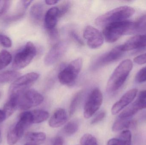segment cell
<instances>
[{"label":"cell","mask_w":146,"mask_h":145,"mask_svg":"<svg viewBox=\"0 0 146 145\" xmlns=\"http://www.w3.org/2000/svg\"><path fill=\"white\" fill-rule=\"evenodd\" d=\"M32 2V1H21L20 3L23 7L27 9Z\"/></svg>","instance_id":"40"},{"label":"cell","mask_w":146,"mask_h":145,"mask_svg":"<svg viewBox=\"0 0 146 145\" xmlns=\"http://www.w3.org/2000/svg\"><path fill=\"white\" fill-rule=\"evenodd\" d=\"M138 92V89H133L126 92L120 100L113 105L111 110L112 115L117 114L129 105L134 100Z\"/></svg>","instance_id":"12"},{"label":"cell","mask_w":146,"mask_h":145,"mask_svg":"<svg viewBox=\"0 0 146 145\" xmlns=\"http://www.w3.org/2000/svg\"><path fill=\"white\" fill-rule=\"evenodd\" d=\"M31 112L32 116L33 124L41 123L47 120L49 116L48 112L43 110H34Z\"/></svg>","instance_id":"21"},{"label":"cell","mask_w":146,"mask_h":145,"mask_svg":"<svg viewBox=\"0 0 146 145\" xmlns=\"http://www.w3.org/2000/svg\"><path fill=\"white\" fill-rule=\"evenodd\" d=\"M2 142L1 133V129H0V144Z\"/></svg>","instance_id":"43"},{"label":"cell","mask_w":146,"mask_h":145,"mask_svg":"<svg viewBox=\"0 0 146 145\" xmlns=\"http://www.w3.org/2000/svg\"><path fill=\"white\" fill-rule=\"evenodd\" d=\"M106 116V112L105 111H102L98 114L91 121L92 124H95L102 121L104 118Z\"/></svg>","instance_id":"34"},{"label":"cell","mask_w":146,"mask_h":145,"mask_svg":"<svg viewBox=\"0 0 146 145\" xmlns=\"http://www.w3.org/2000/svg\"><path fill=\"white\" fill-rule=\"evenodd\" d=\"M124 52L122 45L117 46L110 51L98 57L92 65V69H97L117 61L122 56Z\"/></svg>","instance_id":"9"},{"label":"cell","mask_w":146,"mask_h":145,"mask_svg":"<svg viewBox=\"0 0 146 145\" xmlns=\"http://www.w3.org/2000/svg\"><path fill=\"white\" fill-rule=\"evenodd\" d=\"M119 138L126 145H131L132 141V134L128 130L122 131L119 136Z\"/></svg>","instance_id":"29"},{"label":"cell","mask_w":146,"mask_h":145,"mask_svg":"<svg viewBox=\"0 0 146 145\" xmlns=\"http://www.w3.org/2000/svg\"><path fill=\"white\" fill-rule=\"evenodd\" d=\"M13 60L12 54L6 50L0 52V71L7 66Z\"/></svg>","instance_id":"23"},{"label":"cell","mask_w":146,"mask_h":145,"mask_svg":"<svg viewBox=\"0 0 146 145\" xmlns=\"http://www.w3.org/2000/svg\"><path fill=\"white\" fill-rule=\"evenodd\" d=\"M107 145H126L119 138H112L107 143Z\"/></svg>","instance_id":"38"},{"label":"cell","mask_w":146,"mask_h":145,"mask_svg":"<svg viewBox=\"0 0 146 145\" xmlns=\"http://www.w3.org/2000/svg\"><path fill=\"white\" fill-rule=\"evenodd\" d=\"M134 61L138 64L142 65L146 64V52L135 57L134 59Z\"/></svg>","instance_id":"35"},{"label":"cell","mask_w":146,"mask_h":145,"mask_svg":"<svg viewBox=\"0 0 146 145\" xmlns=\"http://www.w3.org/2000/svg\"><path fill=\"white\" fill-rule=\"evenodd\" d=\"M82 94L83 92L80 91L76 94L73 97L69 106V113L70 116L73 115L77 110L81 100Z\"/></svg>","instance_id":"25"},{"label":"cell","mask_w":146,"mask_h":145,"mask_svg":"<svg viewBox=\"0 0 146 145\" xmlns=\"http://www.w3.org/2000/svg\"><path fill=\"white\" fill-rule=\"evenodd\" d=\"M70 34H71V36L72 37L79 45H83L84 43H83V41H82V39L80 38V37L79 36V35H77V33H76L75 31H72L70 32Z\"/></svg>","instance_id":"39"},{"label":"cell","mask_w":146,"mask_h":145,"mask_svg":"<svg viewBox=\"0 0 146 145\" xmlns=\"http://www.w3.org/2000/svg\"><path fill=\"white\" fill-rule=\"evenodd\" d=\"M25 145H29L27 144H25Z\"/></svg>","instance_id":"45"},{"label":"cell","mask_w":146,"mask_h":145,"mask_svg":"<svg viewBox=\"0 0 146 145\" xmlns=\"http://www.w3.org/2000/svg\"><path fill=\"white\" fill-rule=\"evenodd\" d=\"M36 49L34 44L31 42H28L25 47L15 56L13 69L18 70L26 67L32 61L36 54Z\"/></svg>","instance_id":"5"},{"label":"cell","mask_w":146,"mask_h":145,"mask_svg":"<svg viewBox=\"0 0 146 145\" xmlns=\"http://www.w3.org/2000/svg\"><path fill=\"white\" fill-rule=\"evenodd\" d=\"M68 43L66 41H60L53 45L44 58V62L47 66L54 64L66 52Z\"/></svg>","instance_id":"11"},{"label":"cell","mask_w":146,"mask_h":145,"mask_svg":"<svg viewBox=\"0 0 146 145\" xmlns=\"http://www.w3.org/2000/svg\"><path fill=\"white\" fill-rule=\"evenodd\" d=\"M135 12L134 9L129 6L118 7L99 16L95 20V24L100 27L104 28L112 23L127 20Z\"/></svg>","instance_id":"1"},{"label":"cell","mask_w":146,"mask_h":145,"mask_svg":"<svg viewBox=\"0 0 146 145\" xmlns=\"http://www.w3.org/2000/svg\"><path fill=\"white\" fill-rule=\"evenodd\" d=\"M46 139V135L42 132H28L25 136L26 144L29 145L42 144Z\"/></svg>","instance_id":"18"},{"label":"cell","mask_w":146,"mask_h":145,"mask_svg":"<svg viewBox=\"0 0 146 145\" xmlns=\"http://www.w3.org/2000/svg\"><path fill=\"white\" fill-rule=\"evenodd\" d=\"M1 93L0 92V98H1Z\"/></svg>","instance_id":"44"},{"label":"cell","mask_w":146,"mask_h":145,"mask_svg":"<svg viewBox=\"0 0 146 145\" xmlns=\"http://www.w3.org/2000/svg\"><path fill=\"white\" fill-rule=\"evenodd\" d=\"M48 31L50 41H53L57 39L58 36V32L55 28Z\"/></svg>","instance_id":"36"},{"label":"cell","mask_w":146,"mask_h":145,"mask_svg":"<svg viewBox=\"0 0 146 145\" xmlns=\"http://www.w3.org/2000/svg\"><path fill=\"white\" fill-rule=\"evenodd\" d=\"M7 118L6 115L3 110H0V123L3 122Z\"/></svg>","instance_id":"41"},{"label":"cell","mask_w":146,"mask_h":145,"mask_svg":"<svg viewBox=\"0 0 146 145\" xmlns=\"http://www.w3.org/2000/svg\"><path fill=\"white\" fill-rule=\"evenodd\" d=\"M146 31V14L139 18L135 22H133L129 34L143 33Z\"/></svg>","instance_id":"20"},{"label":"cell","mask_w":146,"mask_h":145,"mask_svg":"<svg viewBox=\"0 0 146 145\" xmlns=\"http://www.w3.org/2000/svg\"><path fill=\"white\" fill-rule=\"evenodd\" d=\"M122 45L124 52L146 47V35H139L129 39Z\"/></svg>","instance_id":"13"},{"label":"cell","mask_w":146,"mask_h":145,"mask_svg":"<svg viewBox=\"0 0 146 145\" xmlns=\"http://www.w3.org/2000/svg\"><path fill=\"white\" fill-rule=\"evenodd\" d=\"M59 18L58 8L54 7L50 9L44 16V26L46 29L49 30L55 28Z\"/></svg>","instance_id":"15"},{"label":"cell","mask_w":146,"mask_h":145,"mask_svg":"<svg viewBox=\"0 0 146 145\" xmlns=\"http://www.w3.org/2000/svg\"><path fill=\"white\" fill-rule=\"evenodd\" d=\"M59 1H53V0H47L45 1L46 4L48 5H54L56 4Z\"/></svg>","instance_id":"42"},{"label":"cell","mask_w":146,"mask_h":145,"mask_svg":"<svg viewBox=\"0 0 146 145\" xmlns=\"http://www.w3.org/2000/svg\"><path fill=\"white\" fill-rule=\"evenodd\" d=\"M134 102L139 110L146 109V90L139 93L137 100Z\"/></svg>","instance_id":"28"},{"label":"cell","mask_w":146,"mask_h":145,"mask_svg":"<svg viewBox=\"0 0 146 145\" xmlns=\"http://www.w3.org/2000/svg\"><path fill=\"white\" fill-rule=\"evenodd\" d=\"M139 110L138 106L134 102L127 108L125 109L118 116V117L121 118H130L137 113Z\"/></svg>","instance_id":"26"},{"label":"cell","mask_w":146,"mask_h":145,"mask_svg":"<svg viewBox=\"0 0 146 145\" xmlns=\"http://www.w3.org/2000/svg\"><path fill=\"white\" fill-rule=\"evenodd\" d=\"M71 6V3L69 1H66L61 5L60 8H58L59 10L60 18L62 17L69 10Z\"/></svg>","instance_id":"33"},{"label":"cell","mask_w":146,"mask_h":145,"mask_svg":"<svg viewBox=\"0 0 146 145\" xmlns=\"http://www.w3.org/2000/svg\"><path fill=\"white\" fill-rule=\"evenodd\" d=\"M135 81L138 83L146 81V66L140 70L135 76Z\"/></svg>","instance_id":"31"},{"label":"cell","mask_w":146,"mask_h":145,"mask_svg":"<svg viewBox=\"0 0 146 145\" xmlns=\"http://www.w3.org/2000/svg\"><path fill=\"white\" fill-rule=\"evenodd\" d=\"M67 120V114L66 110L62 108H59L55 111L50 117L49 125L51 127H59L66 123Z\"/></svg>","instance_id":"14"},{"label":"cell","mask_w":146,"mask_h":145,"mask_svg":"<svg viewBox=\"0 0 146 145\" xmlns=\"http://www.w3.org/2000/svg\"><path fill=\"white\" fill-rule=\"evenodd\" d=\"M81 145H98L96 138L90 134H86L80 139Z\"/></svg>","instance_id":"27"},{"label":"cell","mask_w":146,"mask_h":145,"mask_svg":"<svg viewBox=\"0 0 146 145\" xmlns=\"http://www.w3.org/2000/svg\"><path fill=\"white\" fill-rule=\"evenodd\" d=\"M136 122L130 118H121L118 117L112 127L113 132H117L126 129L134 127Z\"/></svg>","instance_id":"17"},{"label":"cell","mask_w":146,"mask_h":145,"mask_svg":"<svg viewBox=\"0 0 146 145\" xmlns=\"http://www.w3.org/2000/svg\"><path fill=\"white\" fill-rule=\"evenodd\" d=\"M21 73L16 71H7L0 73V83L13 82L20 77Z\"/></svg>","instance_id":"22"},{"label":"cell","mask_w":146,"mask_h":145,"mask_svg":"<svg viewBox=\"0 0 146 145\" xmlns=\"http://www.w3.org/2000/svg\"><path fill=\"white\" fill-rule=\"evenodd\" d=\"M20 94H9V99L4 104L3 110L6 115L7 118L10 116L18 108Z\"/></svg>","instance_id":"16"},{"label":"cell","mask_w":146,"mask_h":145,"mask_svg":"<svg viewBox=\"0 0 146 145\" xmlns=\"http://www.w3.org/2000/svg\"><path fill=\"white\" fill-rule=\"evenodd\" d=\"M133 22L127 20L108 25L104 28L103 34L106 41L110 43L117 41L123 35L129 34Z\"/></svg>","instance_id":"3"},{"label":"cell","mask_w":146,"mask_h":145,"mask_svg":"<svg viewBox=\"0 0 146 145\" xmlns=\"http://www.w3.org/2000/svg\"><path fill=\"white\" fill-rule=\"evenodd\" d=\"M39 76L38 73L32 72L20 77L11 84L9 94L19 93L20 92L24 91L27 87L36 81Z\"/></svg>","instance_id":"8"},{"label":"cell","mask_w":146,"mask_h":145,"mask_svg":"<svg viewBox=\"0 0 146 145\" xmlns=\"http://www.w3.org/2000/svg\"><path fill=\"white\" fill-rule=\"evenodd\" d=\"M44 97L40 93L33 89H25L20 94L18 108L26 111L38 106L42 103Z\"/></svg>","instance_id":"6"},{"label":"cell","mask_w":146,"mask_h":145,"mask_svg":"<svg viewBox=\"0 0 146 145\" xmlns=\"http://www.w3.org/2000/svg\"><path fill=\"white\" fill-rule=\"evenodd\" d=\"M133 67V62L129 59L125 60L119 64L108 80L106 87L108 92L115 93L122 86Z\"/></svg>","instance_id":"2"},{"label":"cell","mask_w":146,"mask_h":145,"mask_svg":"<svg viewBox=\"0 0 146 145\" xmlns=\"http://www.w3.org/2000/svg\"><path fill=\"white\" fill-rule=\"evenodd\" d=\"M103 96L98 88H95L89 94L85 103L84 116L86 119L92 117L102 105Z\"/></svg>","instance_id":"7"},{"label":"cell","mask_w":146,"mask_h":145,"mask_svg":"<svg viewBox=\"0 0 146 145\" xmlns=\"http://www.w3.org/2000/svg\"><path fill=\"white\" fill-rule=\"evenodd\" d=\"M11 4V1L0 0V16H2L7 12Z\"/></svg>","instance_id":"30"},{"label":"cell","mask_w":146,"mask_h":145,"mask_svg":"<svg viewBox=\"0 0 146 145\" xmlns=\"http://www.w3.org/2000/svg\"><path fill=\"white\" fill-rule=\"evenodd\" d=\"M83 36L90 48H98L103 45L104 37L101 32L96 28L88 26L83 32Z\"/></svg>","instance_id":"10"},{"label":"cell","mask_w":146,"mask_h":145,"mask_svg":"<svg viewBox=\"0 0 146 145\" xmlns=\"http://www.w3.org/2000/svg\"><path fill=\"white\" fill-rule=\"evenodd\" d=\"M44 7L40 3L33 4L30 9V15L33 20L38 23L42 20L43 15Z\"/></svg>","instance_id":"19"},{"label":"cell","mask_w":146,"mask_h":145,"mask_svg":"<svg viewBox=\"0 0 146 145\" xmlns=\"http://www.w3.org/2000/svg\"><path fill=\"white\" fill-rule=\"evenodd\" d=\"M83 61L81 58L76 59L67 65L62 67L58 74V79L63 85H72L78 77L82 68Z\"/></svg>","instance_id":"4"},{"label":"cell","mask_w":146,"mask_h":145,"mask_svg":"<svg viewBox=\"0 0 146 145\" xmlns=\"http://www.w3.org/2000/svg\"><path fill=\"white\" fill-rule=\"evenodd\" d=\"M64 140L63 138L60 136H57L54 138L50 142V145H63Z\"/></svg>","instance_id":"37"},{"label":"cell","mask_w":146,"mask_h":145,"mask_svg":"<svg viewBox=\"0 0 146 145\" xmlns=\"http://www.w3.org/2000/svg\"><path fill=\"white\" fill-rule=\"evenodd\" d=\"M0 44L6 48H10L12 46V41L9 37L0 33Z\"/></svg>","instance_id":"32"},{"label":"cell","mask_w":146,"mask_h":145,"mask_svg":"<svg viewBox=\"0 0 146 145\" xmlns=\"http://www.w3.org/2000/svg\"><path fill=\"white\" fill-rule=\"evenodd\" d=\"M80 122L77 119H74L68 123L64 127V132L67 135H71L75 133L79 129Z\"/></svg>","instance_id":"24"}]
</instances>
